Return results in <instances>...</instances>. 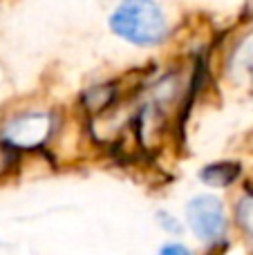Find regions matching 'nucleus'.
<instances>
[{"instance_id": "f257e3e1", "label": "nucleus", "mask_w": 253, "mask_h": 255, "mask_svg": "<svg viewBox=\"0 0 253 255\" xmlns=\"http://www.w3.org/2000/svg\"><path fill=\"white\" fill-rule=\"evenodd\" d=\"M110 27L117 36L139 47L159 45L168 36V20L161 7L148 0L119 4L110 16Z\"/></svg>"}, {"instance_id": "f03ea898", "label": "nucleus", "mask_w": 253, "mask_h": 255, "mask_svg": "<svg viewBox=\"0 0 253 255\" xmlns=\"http://www.w3.org/2000/svg\"><path fill=\"white\" fill-rule=\"evenodd\" d=\"M186 222L195 233V238H200L202 242H215L222 238L224 229H227L222 202L211 195L193 197L186 206Z\"/></svg>"}, {"instance_id": "7ed1b4c3", "label": "nucleus", "mask_w": 253, "mask_h": 255, "mask_svg": "<svg viewBox=\"0 0 253 255\" xmlns=\"http://www.w3.org/2000/svg\"><path fill=\"white\" fill-rule=\"evenodd\" d=\"M49 136V117L43 112L13 119L4 128V141L18 148H34Z\"/></svg>"}, {"instance_id": "20e7f679", "label": "nucleus", "mask_w": 253, "mask_h": 255, "mask_svg": "<svg viewBox=\"0 0 253 255\" xmlns=\"http://www.w3.org/2000/svg\"><path fill=\"white\" fill-rule=\"evenodd\" d=\"M238 172H240L238 163L220 161V163H213V166H206L202 170V181L209 186H215V188H224V186H229L236 179Z\"/></svg>"}, {"instance_id": "39448f33", "label": "nucleus", "mask_w": 253, "mask_h": 255, "mask_svg": "<svg viewBox=\"0 0 253 255\" xmlns=\"http://www.w3.org/2000/svg\"><path fill=\"white\" fill-rule=\"evenodd\" d=\"M238 217H240L242 226L249 231V235H253V197H247L240 202V206H238Z\"/></svg>"}, {"instance_id": "423d86ee", "label": "nucleus", "mask_w": 253, "mask_h": 255, "mask_svg": "<svg viewBox=\"0 0 253 255\" xmlns=\"http://www.w3.org/2000/svg\"><path fill=\"white\" fill-rule=\"evenodd\" d=\"M159 255H193V253L182 244H164L159 249Z\"/></svg>"}, {"instance_id": "0eeeda50", "label": "nucleus", "mask_w": 253, "mask_h": 255, "mask_svg": "<svg viewBox=\"0 0 253 255\" xmlns=\"http://www.w3.org/2000/svg\"><path fill=\"white\" fill-rule=\"evenodd\" d=\"M159 222H164V224L168 226V229L173 231V233H179V231H182V226H179V224H175V222L168 217V213H159Z\"/></svg>"}]
</instances>
